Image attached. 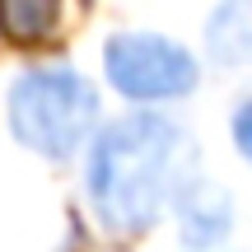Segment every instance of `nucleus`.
<instances>
[{
    "mask_svg": "<svg viewBox=\"0 0 252 252\" xmlns=\"http://www.w3.org/2000/svg\"><path fill=\"white\" fill-rule=\"evenodd\" d=\"M191 135L178 122L135 112L112 122L89 150V201L112 234H140L187 191Z\"/></svg>",
    "mask_w": 252,
    "mask_h": 252,
    "instance_id": "1",
    "label": "nucleus"
},
{
    "mask_svg": "<svg viewBox=\"0 0 252 252\" xmlns=\"http://www.w3.org/2000/svg\"><path fill=\"white\" fill-rule=\"evenodd\" d=\"M9 131L19 145L47 159H70L98 122V89L70 65H42L9 84Z\"/></svg>",
    "mask_w": 252,
    "mask_h": 252,
    "instance_id": "2",
    "label": "nucleus"
},
{
    "mask_svg": "<svg viewBox=\"0 0 252 252\" xmlns=\"http://www.w3.org/2000/svg\"><path fill=\"white\" fill-rule=\"evenodd\" d=\"M103 70L126 98H182L196 89L191 52L159 33H117L103 47Z\"/></svg>",
    "mask_w": 252,
    "mask_h": 252,
    "instance_id": "3",
    "label": "nucleus"
},
{
    "mask_svg": "<svg viewBox=\"0 0 252 252\" xmlns=\"http://www.w3.org/2000/svg\"><path fill=\"white\" fill-rule=\"evenodd\" d=\"M178 220L187 243H220L229 234V196L215 182H191L178 196Z\"/></svg>",
    "mask_w": 252,
    "mask_h": 252,
    "instance_id": "4",
    "label": "nucleus"
},
{
    "mask_svg": "<svg viewBox=\"0 0 252 252\" xmlns=\"http://www.w3.org/2000/svg\"><path fill=\"white\" fill-rule=\"evenodd\" d=\"M206 47L220 65H252V0H229L206 19Z\"/></svg>",
    "mask_w": 252,
    "mask_h": 252,
    "instance_id": "5",
    "label": "nucleus"
},
{
    "mask_svg": "<svg viewBox=\"0 0 252 252\" xmlns=\"http://www.w3.org/2000/svg\"><path fill=\"white\" fill-rule=\"evenodd\" d=\"M56 19H61L56 5H28V0L0 9V24H5V33L14 37V42H42V37L56 28Z\"/></svg>",
    "mask_w": 252,
    "mask_h": 252,
    "instance_id": "6",
    "label": "nucleus"
},
{
    "mask_svg": "<svg viewBox=\"0 0 252 252\" xmlns=\"http://www.w3.org/2000/svg\"><path fill=\"white\" fill-rule=\"evenodd\" d=\"M234 145L243 159H252V98L238 103V112H234Z\"/></svg>",
    "mask_w": 252,
    "mask_h": 252,
    "instance_id": "7",
    "label": "nucleus"
}]
</instances>
